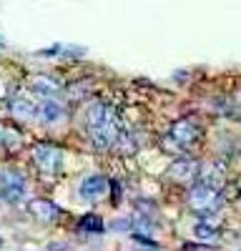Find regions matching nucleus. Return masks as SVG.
Instances as JSON below:
<instances>
[{
    "label": "nucleus",
    "instance_id": "3",
    "mask_svg": "<svg viewBox=\"0 0 241 251\" xmlns=\"http://www.w3.org/2000/svg\"><path fill=\"white\" fill-rule=\"evenodd\" d=\"M0 199L10 201V203H18V201L25 199V178H23V174L10 171V169L0 171Z\"/></svg>",
    "mask_w": 241,
    "mask_h": 251
},
{
    "label": "nucleus",
    "instance_id": "5",
    "mask_svg": "<svg viewBox=\"0 0 241 251\" xmlns=\"http://www.w3.org/2000/svg\"><path fill=\"white\" fill-rule=\"evenodd\" d=\"M169 178L173 181V183H189V181H193L196 178V174H198V163L193 161V158H176L171 166H169Z\"/></svg>",
    "mask_w": 241,
    "mask_h": 251
},
{
    "label": "nucleus",
    "instance_id": "2",
    "mask_svg": "<svg viewBox=\"0 0 241 251\" xmlns=\"http://www.w3.org/2000/svg\"><path fill=\"white\" fill-rule=\"evenodd\" d=\"M33 163L35 169L53 178L60 174V166H63V153H60V149H55V146H48V143H38L33 149Z\"/></svg>",
    "mask_w": 241,
    "mask_h": 251
},
{
    "label": "nucleus",
    "instance_id": "4",
    "mask_svg": "<svg viewBox=\"0 0 241 251\" xmlns=\"http://www.w3.org/2000/svg\"><path fill=\"white\" fill-rule=\"evenodd\" d=\"M169 136H171V141H173L176 146H181V149H189V146H193V143L198 141L201 131H198V126H196L193 121L184 118V121H176V123H173V128H171Z\"/></svg>",
    "mask_w": 241,
    "mask_h": 251
},
{
    "label": "nucleus",
    "instance_id": "7",
    "mask_svg": "<svg viewBox=\"0 0 241 251\" xmlns=\"http://www.w3.org/2000/svg\"><path fill=\"white\" fill-rule=\"evenodd\" d=\"M28 211L33 214V219L43 221V224H53V221L60 219V214H63V211H60L55 203H50L48 199H33V201L28 203Z\"/></svg>",
    "mask_w": 241,
    "mask_h": 251
},
{
    "label": "nucleus",
    "instance_id": "1",
    "mask_svg": "<svg viewBox=\"0 0 241 251\" xmlns=\"http://www.w3.org/2000/svg\"><path fill=\"white\" fill-rule=\"evenodd\" d=\"M221 203H224V196H221L218 188L209 186V183H196L191 191H189V208L191 211H196L198 216H204L209 219L211 214H216Z\"/></svg>",
    "mask_w": 241,
    "mask_h": 251
},
{
    "label": "nucleus",
    "instance_id": "15",
    "mask_svg": "<svg viewBox=\"0 0 241 251\" xmlns=\"http://www.w3.org/2000/svg\"><path fill=\"white\" fill-rule=\"evenodd\" d=\"M18 141H20V136H18L13 128H8V126L0 123V143H5V146H15Z\"/></svg>",
    "mask_w": 241,
    "mask_h": 251
},
{
    "label": "nucleus",
    "instance_id": "17",
    "mask_svg": "<svg viewBox=\"0 0 241 251\" xmlns=\"http://www.w3.org/2000/svg\"><path fill=\"white\" fill-rule=\"evenodd\" d=\"M0 244H3V241H0Z\"/></svg>",
    "mask_w": 241,
    "mask_h": 251
},
{
    "label": "nucleus",
    "instance_id": "13",
    "mask_svg": "<svg viewBox=\"0 0 241 251\" xmlns=\"http://www.w3.org/2000/svg\"><path fill=\"white\" fill-rule=\"evenodd\" d=\"M193 236L198 241H204V244H214V241H218V228L209 219H204V221H198L193 226Z\"/></svg>",
    "mask_w": 241,
    "mask_h": 251
},
{
    "label": "nucleus",
    "instance_id": "11",
    "mask_svg": "<svg viewBox=\"0 0 241 251\" xmlns=\"http://www.w3.org/2000/svg\"><path fill=\"white\" fill-rule=\"evenodd\" d=\"M8 108H10V113H13L15 118H23V121L35 116V106H33L28 98H23V96H13L10 103H8Z\"/></svg>",
    "mask_w": 241,
    "mask_h": 251
},
{
    "label": "nucleus",
    "instance_id": "12",
    "mask_svg": "<svg viewBox=\"0 0 241 251\" xmlns=\"http://www.w3.org/2000/svg\"><path fill=\"white\" fill-rule=\"evenodd\" d=\"M30 88H33V93L43 96V98H53L58 93V83L50 80V78H46V75H35L30 80Z\"/></svg>",
    "mask_w": 241,
    "mask_h": 251
},
{
    "label": "nucleus",
    "instance_id": "9",
    "mask_svg": "<svg viewBox=\"0 0 241 251\" xmlns=\"http://www.w3.org/2000/svg\"><path fill=\"white\" fill-rule=\"evenodd\" d=\"M35 116L43 123H58L60 118H63V106H60L55 98H43L40 106L35 108Z\"/></svg>",
    "mask_w": 241,
    "mask_h": 251
},
{
    "label": "nucleus",
    "instance_id": "16",
    "mask_svg": "<svg viewBox=\"0 0 241 251\" xmlns=\"http://www.w3.org/2000/svg\"><path fill=\"white\" fill-rule=\"evenodd\" d=\"M0 96H3V88H0Z\"/></svg>",
    "mask_w": 241,
    "mask_h": 251
},
{
    "label": "nucleus",
    "instance_id": "6",
    "mask_svg": "<svg viewBox=\"0 0 241 251\" xmlns=\"http://www.w3.org/2000/svg\"><path fill=\"white\" fill-rule=\"evenodd\" d=\"M108 194V178L100 176V174H93L88 178H83V183H80V199L86 201H100Z\"/></svg>",
    "mask_w": 241,
    "mask_h": 251
},
{
    "label": "nucleus",
    "instance_id": "8",
    "mask_svg": "<svg viewBox=\"0 0 241 251\" xmlns=\"http://www.w3.org/2000/svg\"><path fill=\"white\" fill-rule=\"evenodd\" d=\"M196 178H198L201 183H209V186H214V188H221V183H224V166L216 163V161L201 163Z\"/></svg>",
    "mask_w": 241,
    "mask_h": 251
},
{
    "label": "nucleus",
    "instance_id": "10",
    "mask_svg": "<svg viewBox=\"0 0 241 251\" xmlns=\"http://www.w3.org/2000/svg\"><path fill=\"white\" fill-rule=\"evenodd\" d=\"M113 118V111L106 106V103H93V106L88 108V113H86V126L88 128H98V126H103V123H108Z\"/></svg>",
    "mask_w": 241,
    "mask_h": 251
},
{
    "label": "nucleus",
    "instance_id": "14",
    "mask_svg": "<svg viewBox=\"0 0 241 251\" xmlns=\"http://www.w3.org/2000/svg\"><path fill=\"white\" fill-rule=\"evenodd\" d=\"M80 231H86V234H103V221H100L96 214H88L80 219Z\"/></svg>",
    "mask_w": 241,
    "mask_h": 251
}]
</instances>
